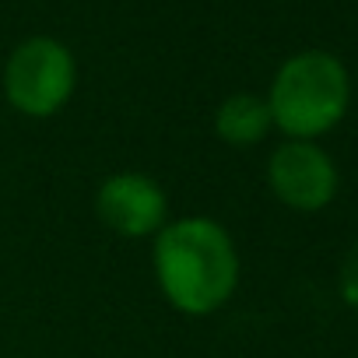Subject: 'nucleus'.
I'll return each mask as SVG.
<instances>
[{"label":"nucleus","instance_id":"nucleus-1","mask_svg":"<svg viewBox=\"0 0 358 358\" xmlns=\"http://www.w3.org/2000/svg\"><path fill=\"white\" fill-rule=\"evenodd\" d=\"M155 274L165 299L190 316H208L229 302L239 281V253L211 218H183L158 232Z\"/></svg>","mask_w":358,"mask_h":358},{"label":"nucleus","instance_id":"nucleus-2","mask_svg":"<svg viewBox=\"0 0 358 358\" xmlns=\"http://www.w3.org/2000/svg\"><path fill=\"white\" fill-rule=\"evenodd\" d=\"M351 102L348 67L323 50L288 57L271 85V120L288 141H313L334 130Z\"/></svg>","mask_w":358,"mask_h":358},{"label":"nucleus","instance_id":"nucleus-3","mask_svg":"<svg viewBox=\"0 0 358 358\" xmlns=\"http://www.w3.org/2000/svg\"><path fill=\"white\" fill-rule=\"evenodd\" d=\"M74 81L78 67L71 50L50 36L25 39L11 53L4 71L8 102L25 116H53L57 109H64V102L74 92Z\"/></svg>","mask_w":358,"mask_h":358},{"label":"nucleus","instance_id":"nucleus-4","mask_svg":"<svg viewBox=\"0 0 358 358\" xmlns=\"http://www.w3.org/2000/svg\"><path fill=\"white\" fill-rule=\"evenodd\" d=\"M274 197L295 211H320L337 194V165L316 141H285L267 162Z\"/></svg>","mask_w":358,"mask_h":358},{"label":"nucleus","instance_id":"nucleus-5","mask_svg":"<svg viewBox=\"0 0 358 358\" xmlns=\"http://www.w3.org/2000/svg\"><path fill=\"white\" fill-rule=\"evenodd\" d=\"M165 190L141 172H120L99 190V218L120 236H151L165 229Z\"/></svg>","mask_w":358,"mask_h":358},{"label":"nucleus","instance_id":"nucleus-6","mask_svg":"<svg viewBox=\"0 0 358 358\" xmlns=\"http://www.w3.org/2000/svg\"><path fill=\"white\" fill-rule=\"evenodd\" d=\"M271 127H274V120H271V106H267V99H260V95H246V92L225 99V102L218 106V116H215V130H218V137L229 141V144H239V148L264 141Z\"/></svg>","mask_w":358,"mask_h":358},{"label":"nucleus","instance_id":"nucleus-7","mask_svg":"<svg viewBox=\"0 0 358 358\" xmlns=\"http://www.w3.org/2000/svg\"><path fill=\"white\" fill-rule=\"evenodd\" d=\"M337 288H341V299L358 309V243L348 250V257L341 260V278H337Z\"/></svg>","mask_w":358,"mask_h":358}]
</instances>
